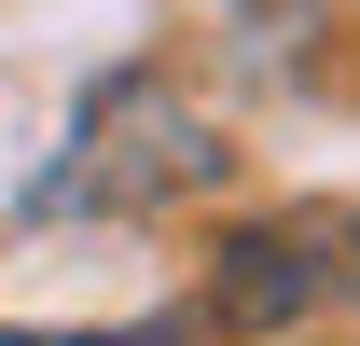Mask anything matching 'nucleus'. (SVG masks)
Returning a JSON list of instances; mask_svg holds the SVG:
<instances>
[{
    "instance_id": "nucleus-3",
    "label": "nucleus",
    "mask_w": 360,
    "mask_h": 346,
    "mask_svg": "<svg viewBox=\"0 0 360 346\" xmlns=\"http://www.w3.org/2000/svg\"><path fill=\"white\" fill-rule=\"evenodd\" d=\"M208 305H167V319H111V333H0V346H194Z\"/></svg>"
},
{
    "instance_id": "nucleus-1",
    "label": "nucleus",
    "mask_w": 360,
    "mask_h": 346,
    "mask_svg": "<svg viewBox=\"0 0 360 346\" xmlns=\"http://www.w3.org/2000/svg\"><path fill=\"white\" fill-rule=\"evenodd\" d=\"M222 180V125L167 84V70H111V84L70 111V153L28 180V222H139V208H180Z\"/></svg>"
},
{
    "instance_id": "nucleus-2",
    "label": "nucleus",
    "mask_w": 360,
    "mask_h": 346,
    "mask_svg": "<svg viewBox=\"0 0 360 346\" xmlns=\"http://www.w3.org/2000/svg\"><path fill=\"white\" fill-rule=\"evenodd\" d=\"M360 291V208H277L222 236V277H208V333H291L319 305Z\"/></svg>"
}]
</instances>
